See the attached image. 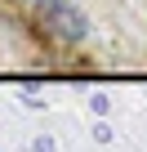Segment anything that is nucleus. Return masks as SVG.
Here are the masks:
<instances>
[{
    "label": "nucleus",
    "instance_id": "1",
    "mask_svg": "<svg viewBox=\"0 0 147 152\" xmlns=\"http://www.w3.org/2000/svg\"><path fill=\"white\" fill-rule=\"evenodd\" d=\"M31 9H36L40 27H45L54 40H62V45H80V40L89 36L85 14L71 5V0H31Z\"/></svg>",
    "mask_w": 147,
    "mask_h": 152
}]
</instances>
